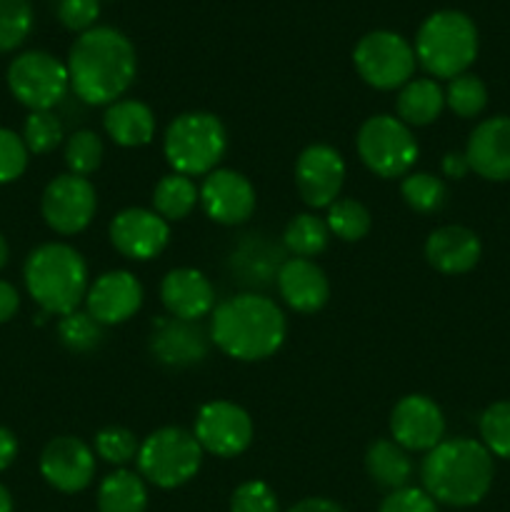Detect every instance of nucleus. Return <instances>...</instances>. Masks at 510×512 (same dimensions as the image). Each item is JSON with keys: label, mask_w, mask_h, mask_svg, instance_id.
I'll return each mask as SVG.
<instances>
[{"label": "nucleus", "mask_w": 510, "mask_h": 512, "mask_svg": "<svg viewBox=\"0 0 510 512\" xmlns=\"http://www.w3.org/2000/svg\"><path fill=\"white\" fill-rule=\"evenodd\" d=\"M25 288L48 315H68L78 310L88 295V263L68 243L38 245L23 268Z\"/></svg>", "instance_id": "20e7f679"}, {"label": "nucleus", "mask_w": 510, "mask_h": 512, "mask_svg": "<svg viewBox=\"0 0 510 512\" xmlns=\"http://www.w3.org/2000/svg\"><path fill=\"white\" fill-rule=\"evenodd\" d=\"M478 28L460 10L428 15L415 35V60L430 78L453 80L468 73L478 58Z\"/></svg>", "instance_id": "39448f33"}, {"label": "nucleus", "mask_w": 510, "mask_h": 512, "mask_svg": "<svg viewBox=\"0 0 510 512\" xmlns=\"http://www.w3.org/2000/svg\"><path fill=\"white\" fill-rule=\"evenodd\" d=\"M100 15V0H58V20L73 33H85Z\"/></svg>", "instance_id": "79ce46f5"}, {"label": "nucleus", "mask_w": 510, "mask_h": 512, "mask_svg": "<svg viewBox=\"0 0 510 512\" xmlns=\"http://www.w3.org/2000/svg\"><path fill=\"white\" fill-rule=\"evenodd\" d=\"M95 455L105 460L115 468H125V465L135 463L140 453V440L133 430L123 428V425H108L95 435Z\"/></svg>", "instance_id": "c9c22d12"}, {"label": "nucleus", "mask_w": 510, "mask_h": 512, "mask_svg": "<svg viewBox=\"0 0 510 512\" xmlns=\"http://www.w3.org/2000/svg\"><path fill=\"white\" fill-rule=\"evenodd\" d=\"M103 140L95 130H75L65 143V165L73 175L88 178L103 163Z\"/></svg>", "instance_id": "e433bc0d"}, {"label": "nucleus", "mask_w": 510, "mask_h": 512, "mask_svg": "<svg viewBox=\"0 0 510 512\" xmlns=\"http://www.w3.org/2000/svg\"><path fill=\"white\" fill-rule=\"evenodd\" d=\"M145 508H148V488L140 473L118 468L100 483V512H145Z\"/></svg>", "instance_id": "cd10ccee"}, {"label": "nucleus", "mask_w": 510, "mask_h": 512, "mask_svg": "<svg viewBox=\"0 0 510 512\" xmlns=\"http://www.w3.org/2000/svg\"><path fill=\"white\" fill-rule=\"evenodd\" d=\"M285 335L288 320L275 300L265 295L238 293L210 313V340L240 363H258L275 355Z\"/></svg>", "instance_id": "f03ea898"}, {"label": "nucleus", "mask_w": 510, "mask_h": 512, "mask_svg": "<svg viewBox=\"0 0 510 512\" xmlns=\"http://www.w3.org/2000/svg\"><path fill=\"white\" fill-rule=\"evenodd\" d=\"M445 108V90L433 78H415L400 88L395 98V115L408 128L435 123Z\"/></svg>", "instance_id": "a878e982"}, {"label": "nucleus", "mask_w": 510, "mask_h": 512, "mask_svg": "<svg viewBox=\"0 0 510 512\" xmlns=\"http://www.w3.org/2000/svg\"><path fill=\"white\" fill-rule=\"evenodd\" d=\"M228 150L223 120L205 110H190L170 120L163 135V153L173 173L198 178L213 173Z\"/></svg>", "instance_id": "423d86ee"}, {"label": "nucleus", "mask_w": 510, "mask_h": 512, "mask_svg": "<svg viewBox=\"0 0 510 512\" xmlns=\"http://www.w3.org/2000/svg\"><path fill=\"white\" fill-rule=\"evenodd\" d=\"M325 223H328L330 235L345 240V243H358V240H363L365 235L370 233V228H373L370 210L355 198L335 200L328 208Z\"/></svg>", "instance_id": "7c9ffc66"}, {"label": "nucleus", "mask_w": 510, "mask_h": 512, "mask_svg": "<svg viewBox=\"0 0 510 512\" xmlns=\"http://www.w3.org/2000/svg\"><path fill=\"white\" fill-rule=\"evenodd\" d=\"M70 90L85 105H113L138 73L135 48L120 30L98 25L75 38L68 53Z\"/></svg>", "instance_id": "f257e3e1"}, {"label": "nucleus", "mask_w": 510, "mask_h": 512, "mask_svg": "<svg viewBox=\"0 0 510 512\" xmlns=\"http://www.w3.org/2000/svg\"><path fill=\"white\" fill-rule=\"evenodd\" d=\"M400 195L405 205L415 213H438L448 203V188L433 173H408L400 183Z\"/></svg>", "instance_id": "2f4dec72"}, {"label": "nucleus", "mask_w": 510, "mask_h": 512, "mask_svg": "<svg viewBox=\"0 0 510 512\" xmlns=\"http://www.w3.org/2000/svg\"><path fill=\"white\" fill-rule=\"evenodd\" d=\"M143 305V285L130 270H108L100 275L85 295V310L103 328L133 318Z\"/></svg>", "instance_id": "a211bd4d"}, {"label": "nucleus", "mask_w": 510, "mask_h": 512, "mask_svg": "<svg viewBox=\"0 0 510 512\" xmlns=\"http://www.w3.org/2000/svg\"><path fill=\"white\" fill-rule=\"evenodd\" d=\"M8 255H10L8 240H5L3 233H0V270H3L5 263H8Z\"/></svg>", "instance_id": "8fccbe9b"}, {"label": "nucleus", "mask_w": 510, "mask_h": 512, "mask_svg": "<svg viewBox=\"0 0 510 512\" xmlns=\"http://www.w3.org/2000/svg\"><path fill=\"white\" fill-rule=\"evenodd\" d=\"M8 88L30 113L53 110L70 90L68 65L45 50H25L8 65Z\"/></svg>", "instance_id": "1a4fd4ad"}, {"label": "nucleus", "mask_w": 510, "mask_h": 512, "mask_svg": "<svg viewBox=\"0 0 510 512\" xmlns=\"http://www.w3.org/2000/svg\"><path fill=\"white\" fill-rule=\"evenodd\" d=\"M210 335L193 320L160 318L150 333V353L168 368H190L208 355Z\"/></svg>", "instance_id": "aec40b11"}, {"label": "nucleus", "mask_w": 510, "mask_h": 512, "mask_svg": "<svg viewBox=\"0 0 510 512\" xmlns=\"http://www.w3.org/2000/svg\"><path fill=\"white\" fill-rule=\"evenodd\" d=\"M480 443L493 458L510 460V400L488 405L478 420Z\"/></svg>", "instance_id": "f704fd0d"}, {"label": "nucleus", "mask_w": 510, "mask_h": 512, "mask_svg": "<svg viewBox=\"0 0 510 512\" xmlns=\"http://www.w3.org/2000/svg\"><path fill=\"white\" fill-rule=\"evenodd\" d=\"M160 300L170 318L193 320L210 315L215 310V288L208 275L195 268H175L160 283Z\"/></svg>", "instance_id": "412c9836"}, {"label": "nucleus", "mask_w": 510, "mask_h": 512, "mask_svg": "<svg viewBox=\"0 0 510 512\" xmlns=\"http://www.w3.org/2000/svg\"><path fill=\"white\" fill-rule=\"evenodd\" d=\"M110 243L120 255L130 260H153L168 248L170 225L155 210L125 208L110 220Z\"/></svg>", "instance_id": "dca6fc26"}, {"label": "nucleus", "mask_w": 510, "mask_h": 512, "mask_svg": "<svg viewBox=\"0 0 510 512\" xmlns=\"http://www.w3.org/2000/svg\"><path fill=\"white\" fill-rule=\"evenodd\" d=\"M95 210H98V193L93 183L73 173L50 180L40 198L43 220L58 235L83 233L95 218Z\"/></svg>", "instance_id": "9b49d317"}, {"label": "nucleus", "mask_w": 510, "mask_h": 512, "mask_svg": "<svg viewBox=\"0 0 510 512\" xmlns=\"http://www.w3.org/2000/svg\"><path fill=\"white\" fill-rule=\"evenodd\" d=\"M470 170L490 183L510 180V115H493L475 125L465 145Z\"/></svg>", "instance_id": "6ab92c4d"}, {"label": "nucleus", "mask_w": 510, "mask_h": 512, "mask_svg": "<svg viewBox=\"0 0 510 512\" xmlns=\"http://www.w3.org/2000/svg\"><path fill=\"white\" fill-rule=\"evenodd\" d=\"M138 473L155 488L173 490L190 483L203 465V448L185 428H160L140 443Z\"/></svg>", "instance_id": "0eeeda50"}, {"label": "nucleus", "mask_w": 510, "mask_h": 512, "mask_svg": "<svg viewBox=\"0 0 510 512\" xmlns=\"http://www.w3.org/2000/svg\"><path fill=\"white\" fill-rule=\"evenodd\" d=\"M28 155V148L18 133L0 128V185L15 183L25 173Z\"/></svg>", "instance_id": "a19ab883"}, {"label": "nucleus", "mask_w": 510, "mask_h": 512, "mask_svg": "<svg viewBox=\"0 0 510 512\" xmlns=\"http://www.w3.org/2000/svg\"><path fill=\"white\" fill-rule=\"evenodd\" d=\"M443 173L448 175V178L453 180H460L465 178V175L470 173V165H468V158H465V153H448L443 158Z\"/></svg>", "instance_id": "49530a36"}, {"label": "nucleus", "mask_w": 510, "mask_h": 512, "mask_svg": "<svg viewBox=\"0 0 510 512\" xmlns=\"http://www.w3.org/2000/svg\"><path fill=\"white\" fill-rule=\"evenodd\" d=\"M20 308V295L15 290V285H10L8 280H0V325L8 323L10 318H15Z\"/></svg>", "instance_id": "c03bdc74"}, {"label": "nucleus", "mask_w": 510, "mask_h": 512, "mask_svg": "<svg viewBox=\"0 0 510 512\" xmlns=\"http://www.w3.org/2000/svg\"><path fill=\"white\" fill-rule=\"evenodd\" d=\"M200 205L218 225H243L255 213V188L243 173L215 168L200 185Z\"/></svg>", "instance_id": "f3484780"}, {"label": "nucleus", "mask_w": 510, "mask_h": 512, "mask_svg": "<svg viewBox=\"0 0 510 512\" xmlns=\"http://www.w3.org/2000/svg\"><path fill=\"white\" fill-rule=\"evenodd\" d=\"M193 435L203 453L215 458H238L253 443V420L240 405L230 400H213L195 415Z\"/></svg>", "instance_id": "f8f14e48"}, {"label": "nucleus", "mask_w": 510, "mask_h": 512, "mask_svg": "<svg viewBox=\"0 0 510 512\" xmlns=\"http://www.w3.org/2000/svg\"><path fill=\"white\" fill-rule=\"evenodd\" d=\"M33 30L30 0H0V53L20 48Z\"/></svg>", "instance_id": "58836bf2"}, {"label": "nucleus", "mask_w": 510, "mask_h": 512, "mask_svg": "<svg viewBox=\"0 0 510 512\" xmlns=\"http://www.w3.org/2000/svg\"><path fill=\"white\" fill-rule=\"evenodd\" d=\"M288 512H345V510L328 498H305L300 500V503H295Z\"/></svg>", "instance_id": "de8ad7c7"}, {"label": "nucleus", "mask_w": 510, "mask_h": 512, "mask_svg": "<svg viewBox=\"0 0 510 512\" xmlns=\"http://www.w3.org/2000/svg\"><path fill=\"white\" fill-rule=\"evenodd\" d=\"M378 512H438V503L423 488H400L388 493Z\"/></svg>", "instance_id": "37998d69"}, {"label": "nucleus", "mask_w": 510, "mask_h": 512, "mask_svg": "<svg viewBox=\"0 0 510 512\" xmlns=\"http://www.w3.org/2000/svg\"><path fill=\"white\" fill-rule=\"evenodd\" d=\"M445 105L463 120L478 118L488 105V88L478 75L463 73L445 88Z\"/></svg>", "instance_id": "72a5a7b5"}, {"label": "nucleus", "mask_w": 510, "mask_h": 512, "mask_svg": "<svg viewBox=\"0 0 510 512\" xmlns=\"http://www.w3.org/2000/svg\"><path fill=\"white\" fill-rule=\"evenodd\" d=\"M15 458H18V438L13 430L0 425V473H5L15 463Z\"/></svg>", "instance_id": "a18cd8bd"}, {"label": "nucleus", "mask_w": 510, "mask_h": 512, "mask_svg": "<svg viewBox=\"0 0 510 512\" xmlns=\"http://www.w3.org/2000/svg\"><path fill=\"white\" fill-rule=\"evenodd\" d=\"M20 138H23L28 153L48 155L63 143V123L53 110H35L25 118Z\"/></svg>", "instance_id": "4c0bfd02"}, {"label": "nucleus", "mask_w": 510, "mask_h": 512, "mask_svg": "<svg viewBox=\"0 0 510 512\" xmlns=\"http://www.w3.org/2000/svg\"><path fill=\"white\" fill-rule=\"evenodd\" d=\"M420 478L423 490L435 503L473 508L490 493L495 478L493 455L480 440L445 438L425 453Z\"/></svg>", "instance_id": "7ed1b4c3"}, {"label": "nucleus", "mask_w": 510, "mask_h": 512, "mask_svg": "<svg viewBox=\"0 0 510 512\" xmlns=\"http://www.w3.org/2000/svg\"><path fill=\"white\" fill-rule=\"evenodd\" d=\"M390 438L408 453H430L445 440V415L428 395H405L390 413Z\"/></svg>", "instance_id": "ddd939ff"}, {"label": "nucleus", "mask_w": 510, "mask_h": 512, "mask_svg": "<svg viewBox=\"0 0 510 512\" xmlns=\"http://www.w3.org/2000/svg\"><path fill=\"white\" fill-rule=\"evenodd\" d=\"M345 183V160L333 145L315 143L295 160V188L310 208H330Z\"/></svg>", "instance_id": "4468645a"}, {"label": "nucleus", "mask_w": 510, "mask_h": 512, "mask_svg": "<svg viewBox=\"0 0 510 512\" xmlns=\"http://www.w3.org/2000/svg\"><path fill=\"white\" fill-rule=\"evenodd\" d=\"M358 158L373 175L385 180L405 178L418 160V140L413 130L395 115H373L365 120L355 138Z\"/></svg>", "instance_id": "6e6552de"}, {"label": "nucleus", "mask_w": 510, "mask_h": 512, "mask_svg": "<svg viewBox=\"0 0 510 512\" xmlns=\"http://www.w3.org/2000/svg\"><path fill=\"white\" fill-rule=\"evenodd\" d=\"M330 243V228L313 213H300L288 220L283 230V245L293 258H318Z\"/></svg>", "instance_id": "c756f323"}, {"label": "nucleus", "mask_w": 510, "mask_h": 512, "mask_svg": "<svg viewBox=\"0 0 510 512\" xmlns=\"http://www.w3.org/2000/svg\"><path fill=\"white\" fill-rule=\"evenodd\" d=\"M283 263V250L263 235H248L243 243H238L230 258L233 273L245 285H268L270 280L278 278Z\"/></svg>", "instance_id": "393cba45"}, {"label": "nucleus", "mask_w": 510, "mask_h": 512, "mask_svg": "<svg viewBox=\"0 0 510 512\" xmlns=\"http://www.w3.org/2000/svg\"><path fill=\"white\" fill-rule=\"evenodd\" d=\"M353 63L370 88L395 90L413 80L418 60H415V48L403 35L393 30H373L358 40Z\"/></svg>", "instance_id": "9d476101"}, {"label": "nucleus", "mask_w": 510, "mask_h": 512, "mask_svg": "<svg viewBox=\"0 0 510 512\" xmlns=\"http://www.w3.org/2000/svg\"><path fill=\"white\" fill-rule=\"evenodd\" d=\"M483 243L465 225H443L425 240V260L443 275H463L478 265Z\"/></svg>", "instance_id": "5701e85b"}, {"label": "nucleus", "mask_w": 510, "mask_h": 512, "mask_svg": "<svg viewBox=\"0 0 510 512\" xmlns=\"http://www.w3.org/2000/svg\"><path fill=\"white\" fill-rule=\"evenodd\" d=\"M365 470L370 480L383 490L408 488L413 478V460L405 448H400L393 438H378L370 443L365 453Z\"/></svg>", "instance_id": "bb28decb"}, {"label": "nucleus", "mask_w": 510, "mask_h": 512, "mask_svg": "<svg viewBox=\"0 0 510 512\" xmlns=\"http://www.w3.org/2000/svg\"><path fill=\"white\" fill-rule=\"evenodd\" d=\"M103 128L120 148H143L155 135V115L140 100L120 98L105 110Z\"/></svg>", "instance_id": "b1692460"}, {"label": "nucleus", "mask_w": 510, "mask_h": 512, "mask_svg": "<svg viewBox=\"0 0 510 512\" xmlns=\"http://www.w3.org/2000/svg\"><path fill=\"white\" fill-rule=\"evenodd\" d=\"M230 512H280L278 495L263 480H248L230 495Z\"/></svg>", "instance_id": "ea45409f"}, {"label": "nucleus", "mask_w": 510, "mask_h": 512, "mask_svg": "<svg viewBox=\"0 0 510 512\" xmlns=\"http://www.w3.org/2000/svg\"><path fill=\"white\" fill-rule=\"evenodd\" d=\"M0 512H13V498L5 490V485H0Z\"/></svg>", "instance_id": "09e8293b"}, {"label": "nucleus", "mask_w": 510, "mask_h": 512, "mask_svg": "<svg viewBox=\"0 0 510 512\" xmlns=\"http://www.w3.org/2000/svg\"><path fill=\"white\" fill-rule=\"evenodd\" d=\"M58 338L70 353H90V350L100 348L105 328L88 310H73L68 315H60Z\"/></svg>", "instance_id": "473e14b6"}, {"label": "nucleus", "mask_w": 510, "mask_h": 512, "mask_svg": "<svg viewBox=\"0 0 510 512\" xmlns=\"http://www.w3.org/2000/svg\"><path fill=\"white\" fill-rule=\"evenodd\" d=\"M40 475L58 493H83L95 478V450L75 435H58L40 453Z\"/></svg>", "instance_id": "2eb2a0df"}, {"label": "nucleus", "mask_w": 510, "mask_h": 512, "mask_svg": "<svg viewBox=\"0 0 510 512\" xmlns=\"http://www.w3.org/2000/svg\"><path fill=\"white\" fill-rule=\"evenodd\" d=\"M200 203V188L195 185L193 178L180 173H168L155 183L153 188V210L163 220L173 223V220L188 218Z\"/></svg>", "instance_id": "c85d7f7f"}, {"label": "nucleus", "mask_w": 510, "mask_h": 512, "mask_svg": "<svg viewBox=\"0 0 510 512\" xmlns=\"http://www.w3.org/2000/svg\"><path fill=\"white\" fill-rule=\"evenodd\" d=\"M280 298L295 313H318L330 298L328 275L318 263L305 258H288L275 278Z\"/></svg>", "instance_id": "4be33fe9"}]
</instances>
